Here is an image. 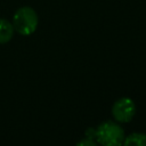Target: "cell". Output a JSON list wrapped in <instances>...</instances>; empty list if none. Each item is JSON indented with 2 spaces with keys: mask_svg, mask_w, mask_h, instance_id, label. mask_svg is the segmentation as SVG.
<instances>
[{
  "mask_svg": "<svg viewBox=\"0 0 146 146\" xmlns=\"http://www.w3.org/2000/svg\"><path fill=\"white\" fill-rule=\"evenodd\" d=\"M11 23L17 33L21 35H30L35 32L39 24V17L32 7L24 6L15 11Z\"/></svg>",
  "mask_w": 146,
  "mask_h": 146,
  "instance_id": "obj_1",
  "label": "cell"
},
{
  "mask_svg": "<svg viewBox=\"0 0 146 146\" xmlns=\"http://www.w3.org/2000/svg\"><path fill=\"white\" fill-rule=\"evenodd\" d=\"M123 129L113 121H105L96 129V141L105 146H117L124 141Z\"/></svg>",
  "mask_w": 146,
  "mask_h": 146,
  "instance_id": "obj_2",
  "label": "cell"
},
{
  "mask_svg": "<svg viewBox=\"0 0 146 146\" xmlns=\"http://www.w3.org/2000/svg\"><path fill=\"white\" fill-rule=\"evenodd\" d=\"M136 114V104L129 97L119 98L112 106V115L117 122L128 123Z\"/></svg>",
  "mask_w": 146,
  "mask_h": 146,
  "instance_id": "obj_3",
  "label": "cell"
},
{
  "mask_svg": "<svg viewBox=\"0 0 146 146\" xmlns=\"http://www.w3.org/2000/svg\"><path fill=\"white\" fill-rule=\"evenodd\" d=\"M14 31L13 23L5 18H0V43L9 42L14 36Z\"/></svg>",
  "mask_w": 146,
  "mask_h": 146,
  "instance_id": "obj_4",
  "label": "cell"
},
{
  "mask_svg": "<svg viewBox=\"0 0 146 146\" xmlns=\"http://www.w3.org/2000/svg\"><path fill=\"white\" fill-rule=\"evenodd\" d=\"M124 145H136V146H146V133L133 132L124 138Z\"/></svg>",
  "mask_w": 146,
  "mask_h": 146,
  "instance_id": "obj_5",
  "label": "cell"
},
{
  "mask_svg": "<svg viewBox=\"0 0 146 146\" xmlns=\"http://www.w3.org/2000/svg\"><path fill=\"white\" fill-rule=\"evenodd\" d=\"M86 138L87 139H83V140L79 141L78 145H95L96 144V140H92L91 138H88V137H86Z\"/></svg>",
  "mask_w": 146,
  "mask_h": 146,
  "instance_id": "obj_6",
  "label": "cell"
}]
</instances>
